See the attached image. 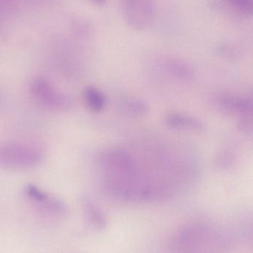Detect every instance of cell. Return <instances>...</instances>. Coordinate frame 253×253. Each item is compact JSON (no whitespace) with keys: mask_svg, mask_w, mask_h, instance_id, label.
<instances>
[{"mask_svg":"<svg viewBox=\"0 0 253 253\" xmlns=\"http://www.w3.org/2000/svg\"><path fill=\"white\" fill-rule=\"evenodd\" d=\"M44 155L40 149L26 143L0 142V168L9 170H28L41 165Z\"/></svg>","mask_w":253,"mask_h":253,"instance_id":"1","label":"cell"},{"mask_svg":"<svg viewBox=\"0 0 253 253\" xmlns=\"http://www.w3.org/2000/svg\"><path fill=\"white\" fill-rule=\"evenodd\" d=\"M29 92L40 106L56 112H66L73 108L72 99L56 88L51 82L43 77H36L30 82Z\"/></svg>","mask_w":253,"mask_h":253,"instance_id":"2","label":"cell"},{"mask_svg":"<svg viewBox=\"0 0 253 253\" xmlns=\"http://www.w3.org/2000/svg\"><path fill=\"white\" fill-rule=\"evenodd\" d=\"M120 7L125 23L135 31L148 29L155 19L154 0H120Z\"/></svg>","mask_w":253,"mask_h":253,"instance_id":"3","label":"cell"},{"mask_svg":"<svg viewBox=\"0 0 253 253\" xmlns=\"http://www.w3.org/2000/svg\"><path fill=\"white\" fill-rule=\"evenodd\" d=\"M217 105L223 111L243 115L251 114L253 102L249 98L232 94H223L217 99Z\"/></svg>","mask_w":253,"mask_h":253,"instance_id":"4","label":"cell"},{"mask_svg":"<svg viewBox=\"0 0 253 253\" xmlns=\"http://www.w3.org/2000/svg\"><path fill=\"white\" fill-rule=\"evenodd\" d=\"M165 123L166 126L174 129L203 131L205 128L204 125L200 120L178 113L168 114L165 117Z\"/></svg>","mask_w":253,"mask_h":253,"instance_id":"5","label":"cell"},{"mask_svg":"<svg viewBox=\"0 0 253 253\" xmlns=\"http://www.w3.org/2000/svg\"><path fill=\"white\" fill-rule=\"evenodd\" d=\"M163 68L169 74L180 80L190 81L195 77L193 68L187 62L176 58H165L163 62Z\"/></svg>","mask_w":253,"mask_h":253,"instance_id":"6","label":"cell"},{"mask_svg":"<svg viewBox=\"0 0 253 253\" xmlns=\"http://www.w3.org/2000/svg\"><path fill=\"white\" fill-rule=\"evenodd\" d=\"M120 113L130 117H140L148 114V105L144 101L136 98H123L117 104Z\"/></svg>","mask_w":253,"mask_h":253,"instance_id":"7","label":"cell"},{"mask_svg":"<svg viewBox=\"0 0 253 253\" xmlns=\"http://www.w3.org/2000/svg\"><path fill=\"white\" fill-rule=\"evenodd\" d=\"M86 106L92 112L99 113L105 108L106 99L103 93L95 87H89L83 93Z\"/></svg>","mask_w":253,"mask_h":253,"instance_id":"8","label":"cell"},{"mask_svg":"<svg viewBox=\"0 0 253 253\" xmlns=\"http://www.w3.org/2000/svg\"><path fill=\"white\" fill-rule=\"evenodd\" d=\"M224 2L233 11L245 17L252 16L253 0H224Z\"/></svg>","mask_w":253,"mask_h":253,"instance_id":"9","label":"cell"},{"mask_svg":"<svg viewBox=\"0 0 253 253\" xmlns=\"http://www.w3.org/2000/svg\"><path fill=\"white\" fill-rule=\"evenodd\" d=\"M234 162V155L227 150L219 152L215 157V164L220 169H228L233 166Z\"/></svg>","mask_w":253,"mask_h":253,"instance_id":"10","label":"cell"},{"mask_svg":"<svg viewBox=\"0 0 253 253\" xmlns=\"http://www.w3.org/2000/svg\"><path fill=\"white\" fill-rule=\"evenodd\" d=\"M238 128L242 133L247 135L253 134V121L251 114L244 115L238 123Z\"/></svg>","mask_w":253,"mask_h":253,"instance_id":"11","label":"cell"},{"mask_svg":"<svg viewBox=\"0 0 253 253\" xmlns=\"http://www.w3.org/2000/svg\"><path fill=\"white\" fill-rule=\"evenodd\" d=\"M16 0H0V5L10 6L14 4Z\"/></svg>","mask_w":253,"mask_h":253,"instance_id":"12","label":"cell"},{"mask_svg":"<svg viewBox=\"0 0 253 253\" xmlns=\"http://www.w3.org/2000/svg\"><path fill=\"white\" fill-rule=\"evenodd\" d=\"M90 1L100 7L105 5L107 2V0H90Z\"/></svg>","mask_w":253,"mask_h":253,"instance_id":"13","label":"cell"},{"mask_svg":"<svg viewBox=\"0 0 253 253\" xmlns=\"http://www.w3.org/2000/svg\"><path fill=\"white\" fill-rule=\"evenodd\" d=\"M1 103H2V98H1V96H0V105H1Z\"/></svg>","mask_w":253,"mask_h":253,"instance_id":"14","label":"cell"},{"mask_svg":"<svg viewBox=\"0 0 253 253\" xmlns=\"http://www.w3.org/2000/svg\"><path fill=\"white\" fill-rule=\"evenodd\" d=\"M31 1H42V0H31Z\"/></svg>","mask_w":253,"mask_h":253,"instance_id":"15","label":"cell"}]
</instances>
